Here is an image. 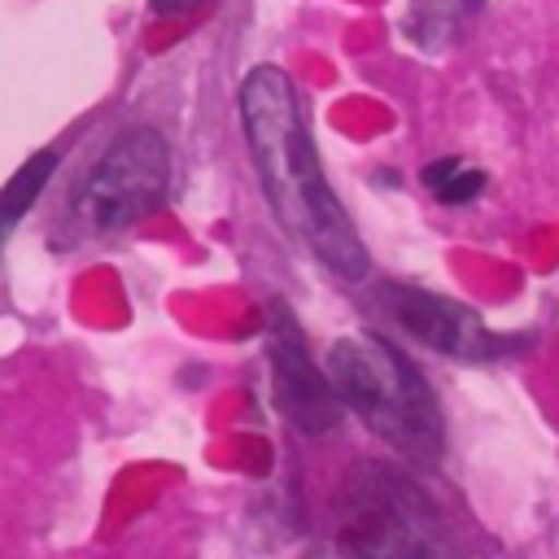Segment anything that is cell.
I'll return each instance as SVG.
<instances>
[{
  "instance_id": "8",
  "label": "cell",
  "mask_w": 559,
  "mask_h": 559,
  "mask_svg": "<svg viewBox=\"0 0 559 559\" xmlns=\"http://www.w3.org/2000/svg\"><path fill=\"white\" fill-rule=\"evenodd\" d=\"M52 170H57V153H52V148H39V153L26 157V162L17 166V175L0 188V249L9 245V236H13V227L26 218V210L39 201V192H44L48 179H52Z\"/></svg>"
},
{
  "instance_id": "5",
  "label": "cell",
  "mask_w": 559,
  "mask_h": 559,
  "mask_svg": "<svg viewBox=\"0 0 559 559\" xmlns=\"http://www.w3.org/2000/svg\"><path fill=\"white\" fill-rule=\"evenodd\" d=\"M380 306L406 336H415L419 345H428L445 358H459V362H489L520 345L515 336L493 332L472 306L428 293V288H415V284H384Z\"/></svg>"
},
{
  "instance_id": "6",
  "label": "cell",
  "mask_w": 559,
  "mask_h": 559,
  "mask_svg": "<svg viewBox=\"0 0 559 559\" xmlns=\"http://www.w3.org/2000/svg\"><path fill=\"white\" fill-rule=\"evenodd\" d=\"M266 349H271V393H275V406L284 411V419L301 432H328L341 424V393L332 384L328 371L314 367L310 349H306V336L297 328V319L288 314L284 301L271 306L266 314Z\"/></svg>"
},
{
  "instance_id": "4",
  "label": "cell",
  "mask_w": 559,
  "mask_h": 559,
  "mask_svg": "<svg viewBox=\"0 0 559 559\" xmlns=\"http://www.w3.org/2000/svg\"><path fill=\"white\" fill-rule=\"evenodd\" d=\"M170 188V144L157 127L122 131L79 179L70 218L83 236H109L153 214Z\"/></svg>"
},
{
  "instance_id": "9",
  "label": "cell",
  "mask_w": 559,
  "mask_h": 559,
  "mask_svg": "<svg viewBox=\"0 0 559 559\" xmlns=\"http://www.w3.org/2000/svg\"><path fill=\"white\" fill-rule=\"evenodd\" d=\"M424 188L441 201V205H467L485 192V170L459 162V157H441V162H428L424 166Z\"/></svg>"
},
{
  "instance_id": "1",
  "label": "cell",
  "mask_w": 559,
  "mask_h": 559,
  "mask_svg": "<svg viewBox=\"0 0 559 559\" xmlns=\"http://www.w3.org/2000/svg\"><path fill=\"white\" fill-rule=\"evenodd\" d=\"M240 127L271 214L328 271H336L341 280H362L367 249L358 240V227L341 210L332 183L323 179L297 87L280 66H253L240 83Z\"/></svg>"
},
{
  "instance_id": "10",
  "label": "cell",
  "mask_w": 559,
  "mask_h": 559,
  "mask_svg": "<svg viewBox=\"0 0 559 559\" xmlns=\"http://www.w3.org/2000/svg\"><path fill=\"white\" fill-rule=\"evenodd\" d=\"M148 4H153V13H157V17H179V13L197 9L201 0H148Z\"/></svg>"
},
{
  "instance_id": "3",
  "label": "cell",
  "mask_w": 559,
  "mask_h": 559,
  "mask_svg": "<svg viewBox=\"0 0 559 559\" xmlns=\"http://www.w3.org/2000/svg\"><path fill=\"white\" fill-rule=\"evenodd\" d=\"M336 559H454V542L406 472L358 463L336 498Z\"/></svg>"
},
{
  "instance_id": "7",
  "label": "cell",
  "mask_w": 559,
  "mask_h": 559,
  "mask_svg": "<svg viewBox=\"0 0 559 559\" xmlns=\"http://www.w3.org/2000/svg\"><path fill=\"white\" fill-rule=\"evenodd\" d=\"M480 9V0H411L406 17H402V31L415 48H445L463 26L467 17Z\"/></svg>"
},
{
  "instance_id": "2",
  "label": "cell",
  "mask_w": 559,
  "mask_h": 559,
  "mask_svg": "<svg viewBox=\"0 0 559 559\" xmlns=\"http://www.w3.org/2000/svg\"><path fill=\"white\" fill-rule=\"evenodd\" d=\"M323 371L332 376L341 402L397 454L411 463H437L445 445L441 406L419 376V367L371 332L336 336Z\"/></svg>"
}]
</instances>
